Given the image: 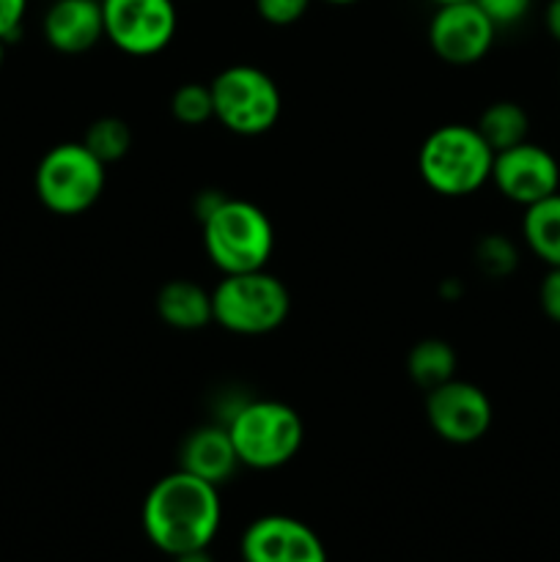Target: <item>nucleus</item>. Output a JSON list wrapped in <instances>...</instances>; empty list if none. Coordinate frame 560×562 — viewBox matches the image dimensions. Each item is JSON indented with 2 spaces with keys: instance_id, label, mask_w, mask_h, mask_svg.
<instances>
[{
  "instance_id": "b1692460",
  "label": "nucleus",
  "mask_w": 560,
  "mask_h": 562,
  "mask_svg": "<svg viewBox=\"0 0 560 562\" xmlns=\"http://www.w3.org/2000/svg\"><path fill=\"white\" fill-rule=\"evenodd\" d=\"M27 0H0V42H14L25 22Z\"/></svg>"
},
{
  "instance_id": "a878e982",
  "label": "nucleus",
  "mask_w": 560,
  "mask_h": 562,
  "mask_svg": "<svg viewBox=\"0 0 560 562\" xmlns=\"http://www.w3.org/2000/svg\"><path fill=\"white\" fill-rule=\"evenodd\" d=\"M544 25H547L549 36L560 44V0H549L547 11H544Z\"/></svg>"
},
{
  "instance_id": "cd10ccee",
  "label": "nucleus",
  "mask_w": 560,
  "mask_h": 562,
  "mask_svg": "<svg viewBox=\"0 0 560 562\" xmlns=\"http://www.w3.org/2000/svg\"><path fill=\"white\" fill-rule=\"evenodd\" d=\"M329 5H351V3H360V0H324Z\"/></svg>"
},
{
  "instance_id": "dca6fc26",
  "label": "nucleus",
  "mask_w": 560,
  "mask_h": 562,
  "mask_svg": "<svg viewBox=\"0 0 560 562\" xmlns=\"http://www.w3.org/2000/svg\"><path fill=\"white\" fill-rule=\"evenodd\" d=\"M522 239L549 269L560 267V192L525 209Z\"/></svg>"
},
{
  "instance_id": "39448f33",
  "label": "nucleus",
  "mask_w": 560,
  "mask_h": 562,
  "mask_svg": "<svg viewBox=\"0 0 560 562\" xmlns=\"http://www.w3.org/2000/svg\"><path fill=\"white\" fill-rule=\"evenodd\" d=\"M291 296L283 280L267 269L242 274H223L212 291V318L225 333L269 335L280 329L289 318Z\"/></svg>"
},
{
  "instance_id": "20e7f679",
  "label": "nucleus",
  "mask_w": 560,
  "mask_h": 562,
  "mask_svg": "<svg viewBox=\"0 0 560 562\" xmlns=\"http://www.w3.org/2000/svg\"><path fill=\"white\" fill-rule=\"evenodd\" d=\"M231 434L242 467L278 470L300 453L305 423L294 406L272 398H245L223 423Z\"/></svg>"
},
{
  "instance_id": "393cba45",
  "label": "nucleus",
  "mask_w": 560,
  "mask_h": 562,
  "mask_svg": "<svg viewBox=\"0 0 560 562\" xmlns=\"http://www.w3.org/2000/svg\"><path fill=\"white\" fill-rule=\"evenodd\" d=\"M538 302H541V311L549 322L560 324V267H552L547 272V278L541 280V289H538Z\"/></svg>"
},
{
  "instance_id": "4468645a",
  "label": "nucleus",
  "mask_w": 560,
  "mask_h": 562,
  "mask_svg": "<svg viewBox=\"0 0 560 562\" xmlns=\"http://www.w3.org/2000/svg\"><path fill=\"white\" fill-rule=\"evenodd\" d=\"M239 467L242 461L223 423H209V426L195 428L192 434H187L179 450V470L190 472V475L201 477L217 488L225 481H231Z\"/></svg>"
},
{
  "instance_id": "c756f323",
  "label": "nucleus",
  "mask_w": 560,
  "mask_h": 562,
  "mask_svg": "<svg viewBox=\"0 0 560 562\" xmlns=\"http://www.w3.org/2000/svg\"><path fill=\"white\" fill-rule=\"evenodd\" d=\"M3 58H5V42H0V66H3Z\"/></svg>"
},
{
  "instance_id": "c85d7f7f",
  "label": "nucleus",
  "mask_w": 560,
  "mask_h": 562,
  "mask_svg": "<svg viewBox=\"0 0 560 562\" xmlns=\"http://www.w3.org/2000/svg\"><path fill=\"white\" fill-rule=\"evenodd\" d=\"M434 5H448V3H461V0H432Z\"/></svg>"
},
{
  "instance_id": "0eeeda50",
  "label": "nucleus",
  "mask_w": 560,
  "mask_h": 562,
  "mask_svg": "<svg viewBox=\"0 0 560 562\" xmlns=\"http://www.w3.org/2000/svg\"><path fill=\"white\" fill-rule=\"evenodd\" d=\"M214 119L228 132L256 137L272 130L283 110V97L272 77L250 64H234L212 82Z\"/></svg>"
},
{
  "instance_id": "6ab92c4d",
  "label": "nucleus",
  "mask_w": 560,
  "mask_h": 562,
  "mask_svg": "<svg viewBox=\"0 0 560 562\" xmlns=\"http://www.w3.org/2000/svg\"><path fill=\"white\" fill-rule=\"evenodd\" d=\"M82 143H86V148L99 159V162L113 165L130 154L132 130L124 119L104 115V119H97L91 126H88Z\"/></svg>"
},
{
  "instance_id": "f257e3e1",
  "label": "nucleus",
  "mask_w": 560,
  "mask_h": 562,
  "mask_svg": "<svg viewBox=\"0 0 560 562\" xmlns=\"http://www.w3.org/2000/svg\"><path fill=\"white\" fill-rule=\"evenodd\" d=\"M141 521L148 541L170 558L209 549L223 521L217 486L184 470L170 472L148 488Z\"/></svg>"
},
{
  "instance_id": "f3484780",
  "label": "nucleus",
  "mask_w": 560,
  "mask_h": 562,
  "mask_svg": "<svg viewBox=\"0 0 560 562\" xmlns=\"http://www.w3.org/2000/svg\"><path fill=\"white\" fill-rule=\"evenodd\" d=\"M475 130L481 132V137L489 143V148L497 154L527 140V132H530V115H527V110L522 108L519 102L500 99V102H492L486 110H483Z\"/></svg>"
},
{
  "instance_id": "423d86ee",
  "label": "nucleus",
  "mask_w": 560,
  "mask_h": 562,
  "mask_svg": "<svg viewBox=\"0 0 560 562\" xmlns=\"http://www.w3.org/2000/svg\"><path fill=\"white\" fill-rule=\"evenodd\" d=\"M108 165L99 162L86 143H58L36 165V195L53 214L75 217L102 198Z\"/></svg>"
},
{
  "instance_id": "1a4fd4ad",
  "label": "nucleus",
  "mask_w": 560,
  "mask_h": 562,
  "mask_svg": "<svg viewBox=\"0 0 560 562\" xmlns=\"http://www.w3.org/2000/svg\"><path fill=\"white\" fill-rule=\"evenodd\" d=\"M426 420L445 442L472 445L492 426V401L478 384L453 376L426 393Z\"/></svg>"
},
{
  "instance_id": "4be33fe9",
  "label": "nucleus",
  "mask_w": 560,
  "mask_h": 562,
  "mask_svg": "<svg viewBox=\"0 0 560 562\" xmlns=\"http://www.w3.org/2000/svg\"><path fill=\"white\" fill-rule=\"evenodd\" d=\"M311 9V0H256V11L264 22L285 27L300 22Z\"/></svg>"
},
{
  "instance_id": "7ed1b4c3",
  "label": "nucleus",
  "mask_w": 560,
  "mask_h": 562,
  "mask_svg": "<svg viewBox=\"0 0 560 562\" xmlns=\"http://www.w3.org/2000/svg\"><path fill=\"white\" fill-rule=\"evenodd\" d=\"M494 151L470 124L437 126L417 151V170L428 190L445 198H464L492 179Z\"/></svg>"
},
{
  "instance_id": "9b49d317",
  "label": "nucleus",
  "mask_w": 560,
  "mask_h": 562,
  "mask_svg": "<svg viewBox=\"0 0 560 562\" xmlns=\"http://www.w3.org/2000/svg\"><path fill=\"white\" fill-rule=\"evenodd\" d=\"M489 181L497 187L500 195L527 209L560 192V165L549 148L525 140L494 154Z\"/></svg>"
},
{
  "instance_id": "bb28decb",
  "label": "nucleus",
  "mask_w": 560,
  "mask_h": 562,
  "mask_svg": "<svg viewBox=\"0 0 560 562\" xmlns=\"http://www.w3.org/2000/svg\"><path fill=\"white\" fill-rule=\"evenodd\" d=\"M173 562H214V560L209 558V549H195V552L179 554V558H173Z\"/></svg>"
},
{
  "instance_id": "412c9836",
  "label": "nucleus",
  "mask_w": 560,
  "mask_h": 562,
  "mask_svg": "<svg viewBox=\"0 0 560 562\" xmlns=\"http://www.w3.org/2000/svg\"><path fill=\"white\" fill-rule=\"evenodd\" d=\"M478 267L483 269L486 274H492V278H505V274H511L516 269V247L511 245L505 236H486V239L478 241Z\"/></svg>"
},
{
  "instance_id": "f03ea898",
  "label": "nucleus",
  "mask_w": 560,
  "mask_h": 562,
  "mask_svg": "<svg viewBox=\"0 0 560 562\" xmlns=\"http://www.w3.org/2000/svg\"><path fill=\"white\" fill-rule=\"evenodd\" d=\"M203 250L223 274L267 269L275 250V228L261 206L242 198H220L201 217Z\"/></svg>"
},
{
  "instance_id": "5701e85b",
  "label": "nucleus",
  "mask_w": 560,
  "mask_h": 562,
  "mask_svg": "<svg viewBox=\"0 0 560 562\" xmlns=\"http://www.w3.org/2000/svg\"><path fill=\"white\" fill-rule=\"evenodd\" d=\"M483 14L494 22V27H514L530 14L533 0H475Z\"/></svg>"
},
{
  "instance_id": "ddd939ff",
  "label": "nucleus",
  "mask_w": 560,
  "mask_h": 562,
  "mask_svg": "<svg viewBox=\"0 0 560 562\" xmlns=\"http://www.w3.org/2000/svg\"><path fill=\"white\" fill-rule=\"evenodd\" d=\"M44 38L64 55H80L104 38L102 0H55L44 14Z\"/></svg>"
},
{
  "instance_id": "a211bd4d",
  "label": "nucleus",
  "mask_w": 560,
  "mask_h": 562,
  "mask_svg": "<svg viewBox=\"0 0 560 562\" xmlns=\"http://www.w3.org/2000/svg\"><path fill=\"white\" fill-rule=\"evenodd\" d=\"M456 362H459V357L448 340L426 338L412 346L410 357H406V371H410L412 382L428 393V390L439 387L456 376Z\"/></svg>"
},
{
  "instance_id": "9d476101",
  "label": "nucleus",
  "mask_w": 560,
  "mask_h": 562,
  "mask_svg": "<svg viewBox=\"0 0 560 562\" xmlns=\"http://www.w3.org/2000/svg\"><path fill=\"white\" fill-rule=\"evenodd\" d=\"M497 27L475 0L437 5L428 22V44L434 55L450 66H472L492 49Z\"/></svg>"
},
{
  "instance_id": "6e6552de",
  "label": "nucleus",
  "mask_w": 560,
  "mask_h": 562,
  "mask_svg": "<svg viewBox=\"0 0 560 562\" xmlns=\"http://www.w3.org/2000/svg\"><path fill=\"white\" fill-rule=\"evenodd\" d=\"M102 16L104 38L135 58L163 53L179 27L173 0H102Z\"/></svg>"
},
{
  "instance_id": "aec40b11",
  "label": "nucleus",
  "mask_w": 560,
  "mask_h": 562,
  "mask_svg": "<svg viewBox=\"0 0 560 562\" xmlns=\"http://www.w3.org/2000/svg\"><path fill=\"white\" fill-rule=\"evenodd\" d=\"M170 113L179 124L201 126L209 119H214V99L212 88L201 82H184L170 97Z\"/></svg>"
},
{
  "instance_id": "2eb2a0df",
  "label": "nucleus",
  "mask_w": 560,
  "mask_h": 562,
  "mask_svg": "<svg viewBox=\"0 0 560 562\" xmlns=\"http://www.w3.org/2000/svg\"><path fill=\"white\" fill-rule=\"evenodd\" d=\"M157 316L168 327L181 333H195L209 327L212 318V291L201 289L192 280H168L157 294Z\"/></svg>"
},
{
  "instance_id": "f8f14e48",
  "label": "nucleus",
  "mask_w": 560,
  "mask_h": 562,
  "mask_svg": "<svg viewBox=\"0 0 560 562\" xmlns=\"http://www.w3.org/2000/svg\"><path fill=\"white\" fill-rule=\"evenodd\" d=\"M245 562H327L322 538L294 516L269 514L250 521L242 536Z\"/></svg>"
}]
</instances>
